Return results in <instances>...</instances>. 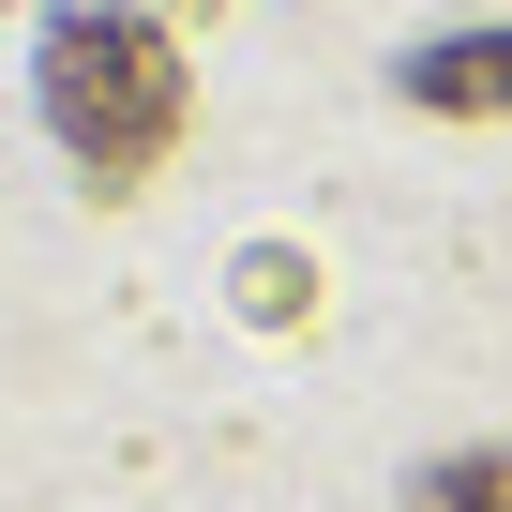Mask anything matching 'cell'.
<instances>
[{
    "instance_id": "cell-1",
    "label": "cell",
    "mask_w": 512,
    "mask_h": 512,
    "mask_svg": "<svg viewBox=\"0 0 512 512\" xmlns=\"http://www.w3.org/2000/svg\"><path fill=\"white\" fill-rule=\"evenodd\" d=\"M46 121L91 181H151L181 136V46L136 16H61L46 31Z\"/></svg>"
},
{
    "instance_id": "cell-2",
    "label": "cell",
    "mask_w": 512,
    "mask_h": 512,
    "mask_svg": "<svg viewBox=\"0 0 512 512\" xmlns=\"http://www.w3.org/2000/svg\"><path fill=\"white\" fill-rule=\"evenodd\" d=\"M422 106H512V31H467V46H422L407 61Z\"/></svg>"
},
{
    "instance_id": "cell-3",
    "label": "cell",
    "mask_w": 512,
    "mask_h": 512,
    "mask_svg": "<svg viewBox=\"0 0 512 512\" xmlns=\"http://www.w3.org/2000/svg\"><path fill=\"white\" fill-rule=\"evenodd\" d=\"M407 512H512V452H437L407 482Z\"/></svg>"
}]
</instances>
